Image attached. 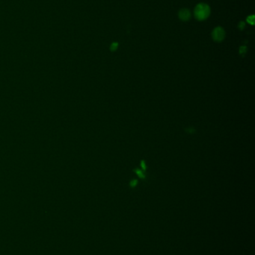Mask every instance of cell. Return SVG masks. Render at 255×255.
<instances>
[{"label":"cell","instance_id":"1","mask_svg":"<svg viewBox=\"0 0 255 255\" xmlns=\"http://www.w3.org/2000/svg\"><path fill=\"white\" fill-rule=\"evenodd\" d=\"M211 13L210 7L207 4L199 3L197 5L194 10V15L195 17L199 21L205 20L209 17Z\"/></svg>","mask_w":255,"mask_h":255},{"label":"cell","instance_id":"2","mask_svg":"<svg viewBox=\"0 0 255 255\" xmlns=\"http://www.w3.org/2000/svg\"><path fill=\"white\" fill-rule=\"evenodd\" d=\"M212 37L215 42H222L225 38V31L224 28L220 26L214 28L212 32Z\"/></svg>","mask_w":255,"mask_h":255},{"label":"cell","instance_id":"3","mask_svg":"<svg viewBox=\"0 0 255 255\" xmlns=\"http://www.w3.org/2000/svg\"><path fill=\"white\" fill-rule=\"evenodd\" d=\"M178 17H179V18L182 21H187L191 17V14H190V11H189V9H187V8H183V9H181L179 11Z\"/></svg>","mask_w":255,"mask_h":255},{"label":"cell","instance_id":"4","mask_svg":"<svg viewBox=\"0 0 255 255\" xmlns=\"http://www.w3.org/2000/svg\"><path fill=\"white\" fill-rule=\"evenodd\" d=\"M133 172H136V174L138 175V176L140 178H142V179H144V178H145V177H146L145 176V173H144L141 170V169H133Z\"/></svg>","mask_w":255,"mask_h":255},{"label":"cell","instance_id":"5","mask_svg":"<svg viewBox=\"0 0 255 255\" xmlns=\"http://www.w3.org/2000/svg\"><path fill=\"white\" fill-rule=\"evenodd\" d=\"M118 43H115V42L112 43V44H111V46H110L111 51H116V50H117V49H118Z\"/></svg>","mask_w":255,"mask_h":255},{"label":"cell","instance_id":"6","mask_svg":"<svg viewBox=\"0 0 255 255\" xmlns=\"http://www.w3.org/2000/svg\"><path fill=\"white\" fill-rule=\"evenodd\" d=\"M185 132L187 133V134H194V133L196 131V130H195L194 128H192V127H190V128H186V129H185Z\"/></svg>","mask_w":255,"mask_h":255},{"label":"cell","instance_id":"7","mask_svg":"<svg viewBox=\"0 0 255 255\" xmlns=\"http://www.w3.org/2000/svg\"><path fill=\"white\" fill-rule=\"evenodd\" d=\"M247 22H248V23L251 24V25H254V15H252V16L248 17V18H247Z\"/></svg>","mask_w":255,"mask_h":255},{"label":"cell","instance_id":"8","mask_svg":"<svg viewBox=\"0 0 255 255\" xmlns=\"http://www.w3.org/2000/svg\"><path fill=\"white\" fill-rule=\"evenodd\" d=\"M246 51H247V47L246 46H241L239 48V53H240V55H244L246 52Z\"/></svg>","mask_w":255,"mask_h":255},{"label":"cell","instance_id":"9","mask_svg":"<svg viewBox=\"0 0 255 255\" xmlns=\"http://www.w3.org/2000/svg\"><path fill=\"white\" fill-rule=\"evenodd\" d=\"M137 184H138V181L136 180V179H134V180L131 181L130 183V186L131 187H135L136 185H137Z\"/></svg>","mask_w":255,"mask_h":255},{"label":"cell","instance_id":"10","mask_svg":"<svg viewBox=\"0 0 255 255\" xmlns=\"http://www.w3.org/2000/svg\"><path fill=\"white\" fill-rule=\"evenodd\" d=\"M141 166L144 171L146 170V164H145V160H141Z\"/></svg>","mask_w":255,"mask_h":255},{"label":"cell","instance_id":"11","mask_svg":"<svg viewBox=\"0 0 255 255\" xmlns=\"http://www.w3.org/2000/svg\"><path fill=\"white\" fill-rule=\"evenodd\" d=\"M238 27L239 28H240L241 30L243 29V28H245V22H239Z\"/></svg>","mask_w":255,"mask_h":255}]
</instances>
